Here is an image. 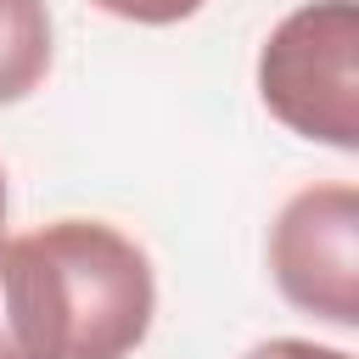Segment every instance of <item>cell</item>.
Here are the masks:
<instances>
[{
    "instance_id": "cell-1",
    "label": "cell",
    "mask_w": 359,
    "mask_h": 359,
    "mask_svg": "<svg viewBox=\"0 0 359 359\" xmlns=\"http://www.w3.org/2000/svg\"><path fill=\"white\" fill-rule=\"evenodd\" d=\"M6 303L22 359H129L157 314L151 258L101 219L6 236Z\"/></svg>"
},
{
    "instance_id": "cell-2",
    "label": "cell",
    "mask_w": 359,
    "mask_h": 359,
    "mask_svg": "<svg viewBox=\"0 0 359 359\" xmlns=\"http://www.w3.org/2000/svg\"><path fill=\"white\" fill-rule=\"evenodd\" d=\"M258 95L292 135L359 151V6L309 0L286 11L258 50Z\"/></svg>"
},
{
    "instance_id": "cell-3",
    "label": "cell",
    "mask_w": 359,
    "mask_h": 359,
    "mask_svg": "<svg viewBox=\"0 0 359 359\" xmlns=\"http://www.w3.org/2000/svg\"><path fill=\"white\" fill-rule=\"evenodd\" d=\"M269 275L280 297L325 325H359V191L303 185L269 224Z\"/></svg>"
},
{
    "instance_id": "cell-4",
    "label": "cell",
    "mask_w": 359,
    "mask_h": 359,
    "mask_svg": "<svg viewBox=\"0 0 359 359\" xmlns=\"http://www.w3.org/2000/svg\"><path fill=\"white\" fill-rule=\"evenodd\" d=\"M50 73V6L0 0V107L34 95Z\"/></svg>"
},
{
    "instance_id": "cell-5",
    "label": "cell",
    "mask_w": 359,
    "mask_h": 359,
    "mask_svg": "<svg viewBox=\"0 0 359 359\" xmlns=\"http://www.w3.org/2000/svg\"><path fill=\"white\" fill-rule=\"evenodd\" d=\"M95 6L123 22H146V28H168V22H185L202 11V0H95Z\"/></svg>"
},
{
    "instance_id": "cell-6",
    "label": "cell",
    "mask_w": 359,
    "mask_h": 359,
    "mask_svg": "<svg viewBox=\"0 0 359 359\" xmlns=\"http://www.w3.org/2000/svg\"><path fill=\"white\" fill-rule=\"evenodd\" d=\"M247 359H353V353L320 348V342H303V337H269V342H258Z\"/></svg>"
},
{
    "instance_id": "cell-7",
    "label": "cell",
    "mask_w": 359,
    "mask_h": 359,
    "mask_svg": "<svg viewBox=\"0 0 359 359\" xmlns=\"http://www.w3.org/2000/svg\"><path fill=\"white\" fill-rule=\"evenodd\" d=\"M0 359H22L17 325H11V303H6V230H0Z\"/></svg>"
},
{
    "instance_id": "cell-8",
    "label": "cell",
    "mask_w": 359,
    "mask_h": 359,
    "mask_svg": "<svg viewBox=\"0 0 359 359\" xmlns=\"http://www.w3.org/2000/svg\"><path fill=\"white\" fill-rule=\"evenodd\" d=\"M0 224H6V168H0Z\"/></svg>"
}]
</instances>
